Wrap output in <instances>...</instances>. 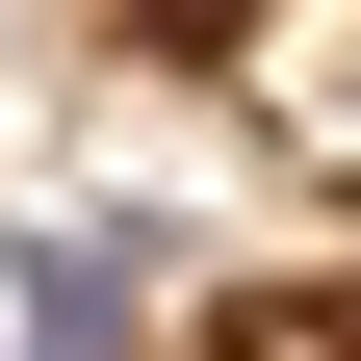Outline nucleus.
Masks as SVG:
<instances>
[{
  "mask_svg": "<svg viewBox=\"0 0 361 361\" xmlns=\"http://www.w3.org/2000/svg\"><path fill=\"white\" fill-rule=\"evenodd\" d=\"M26 361H129V233H52L26 258Z\"/></svg>",
  "mask_w": 361,
  "mask_h": 361,
  "instance_id": "nucleus-1",
  "label": "nucleus"
}]
</instances>
